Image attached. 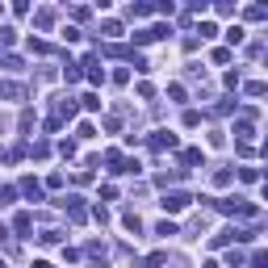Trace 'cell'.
<instances>
[{
	"label": "cell",
	"instance_id": "obj_4",
	"mask_svg": "<svg viewBox=\"0 0 268 268\" xmlns=\"http://www.w3.org/2000/svg\"><path fill=\"white\" fill-rule=\"evenodd\" d=\"M30 227H34V218H30V214H17V230H21V235H25Z\"/></svg>",
	"mask_w": 268,
	"mask_h": 268
},
{
	"label": "cell",
	"instance_id": "obj_2",
	"mask_svg": "<svg viewBox=\"0 0 268 268\" xmlns=\"http://www.w3.org/2000/svg\"><path fill=\"white\" fill-rule=\"evenodd\" d=\"M151 147H155V151H164V147H176V138H172L168 130H159V134L151 138Z\"/></svg>",
	"mask_w": 268,
	"mask_h": 268
},
{
	"label": "cell",
	"instance_id": "obj_1",
	"mask_svg": "<svg viewBox=\"0 0 268 268\" xmlns=\"http://www.w3.org/2000/svg\"><path fill=\"white\" fill-rule=\"evenodd\" d=\"M185 206H189V193H168L164 197V210H172V214H180Z\"/></svg>",
	"mask_w": 268,
	"mask_h": 268
},
{
	"label": "cell",
	"instance_id": "obj_7",
	"mask_svg": "<svg viewBox=\"0 0 268 268\" xmlns=\"http://www.w3.org/2000/svg\"><path fill=\"white\" fill-rule=\"evenodd\" d=\"M0 268H4V260H0Z\"/></svg>",
	"mask_w": 268,
	"mask_h": 268
},
{
	"label": "cell",
	"instance_id": "obj_5",
	"mask_svg": "<svg viewBox=\"0 0 268 268\" xmlns=\"http://www.w3.org/2000/svg\"><path fill=\"white\" fill-rule=\"evenodd\" d=\"M251 268H268V251H256V260H251Z\"/></svg>",
	"mask_w": 268,
	"mask_h": 268
},
{
	"label": "cell",
	"instance_id": "obj_3",
	"mask_svg": "<svg viewBox=\"0 0 268 268\" xmlns=\"http://www.w3.org/2000/svg\"><path fill=\"white\" fill-rule=\"evenodd\" d=\"M21 189H25V197H34V201H38V197H42V189H38V185H34L30 176H25V180H21Z\"/></svg>",
	"mask_w": 268,
	"mask_h": 268
},
{
	"label": "cell",
	"instance_id": "obj_6",
	"mask_svg": "<svg viewBox=\"0 0 268 268\" xmlns=\"http://www.w3.org/2000/svg\"><path fill=\"white\" fill-rule=\"evenodd\" d=\"M34 268H51V264H42V260H38V264H34Z\"/></svg>",
	"mask_w": 268,
	"mask_h": 268
}]
</instances>
